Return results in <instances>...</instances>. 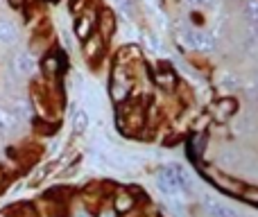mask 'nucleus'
Listing matches in <instances>:
<instances>
[{
    "label": "nucleus",
    "mask_w": 258,
    "mask_h": 217,
    "mask_svg": "<svg viewBox=\"0 0 258 217\" xmlns=\"http://www.w3.org/2000/svg\"><path fill=\"white\" fill-rule=\"evenodd\" d=\"M213 179H215V183H218L220 188H224V190H229V192H242V188L238 186V183H233V179L224 177V174H213Z\"/></svg>",
    "instance_id": "19"
},
{
    "label": "nucleus",
    "mask_w": 258,
    "mask_h": 217,
    "mask_svg": "<svg viewBox=\"0 0 258 217\" xmlns=\"http://www.w3.org/2000/svg\"><path fill=\"white\" fill-rule=\"evenodd\" d=\"M116 30H118L116 14H113L111 9H102V12H100V16H98V34L102 36L104 41H109L113 34H116Z\"/></svg>",
    "instance_id": "6"
},
{
    "label": "nucleus",
    "mask_w": 258,
    "mask_h": 217,
    "mask_svg": "<svg viewBox=\"0 0 258 217\" xmlns=\"http://www.w3.org/2000/svg\"><path fill=\"white\" fill-rule=\"evenodd\" d=\"M95 32V14L86 12V14H80L75 21V36L80 41H84L86 36H91Z\"/></svg>",
    "instance_id": "8"
},
{
    "label": "nucleus",
    "mask_w": 258,
    "mask_h": 217,
    "mask_svg": "<svg viewBox=\"0 0 258 217\" xmlns=\"http://www.w3.org/2000/svg\"><path fill=\"white\" fill-rule=\"evenodd\" d=\"M138 59H141V50H138L136 45H125V48L120 50V54H118L120 66H125L127 61H138Z\"/></svg>",
    "instance_id": "18"
},
{
    "label": "nucleus",
    "mask_w": 258,
    "mask_h": 217,
    "mask_svg": "<svg viewBox=\"0 0 258 217\" xmlns=\"http://www.w3.org/2000/svg\"><path fill=\"white\" fill-rule=\"evenodd\" d=\"M21 122V120L16 118V115L12 113V109H5L0 107V136H7L9 131H12L16 124Z\"/></svg>",
    "instance_id": "13"
},
{
    "label": "nucleus",
    "mask_w": 258,
    "mask_h": 217,
    "mask_svg": "<svg viewBox=\"0 0 258 217\" xmlns=\"http://www.w3.org/2000/svg\"><path fill=\"white\" fill-rule=\"evenodd\" d=\"M86 127H89V113L84 109H77L73 113V131L75 133H84Z\"/></svg>",
    "instance_id": "15"
},
{
    "label": "nucleus",
    "mask_w": 258,
    "mask_h": 217,
    "mask_svg": "<svg viewBox=\"0 0 258 217\" xmlns=\"http://www.w3.org/2000/svg\"><path fill=\"white\" fill-rule=\"evenodd\" d=\"M236 109H238V104H236V100L233 98H224V100H220V102L215 104V111H218L220 118H229V115H233L236 113Z\"/></svg>",
    "instance_id": "16"
},
{
    "label": "nucleus",
    "mask_w": 258,
    "mask_h": 217,
    "mask_svg": "<svg viewBox=\"0 0 258 217\" xmlns=\"http://www.w3.org/2000/svg\"><path fill=\"white\" fill-rule=\"evenodd\" d=\"M154 82H156V86H161L165 91H172L177 86V77H174L172 70H159L154 75Z\"/></svg>",
    "instance_id": "14"
},
{
    "label": "nucleus",
    "mask_w": 258,
    "mask_h": 217,
    "mask_svg": "<svg viewBox=\"0 0 258 217\" xmlns=\"http://www.w3.org/2000/svg\"><path fill=\"white\" fill-rule=\"evenodd\" d=\"M3 186H5V172L0 170V188H3Z\"/></svg>",
    "instance_id": "28"
},
{
    "label": "nucleus",
    "mask_w": 258,
    "mask_h": 217,
    "mask_svg": "<svg viewBox=\"0 0 258 217\" xmlns=\"http://www.w3.org/2000/svg\"><path fill=\"white\" fill-rule=\"evenodd\" d=\"M9 3H12L14 7H18V5H23V3H25V0H9Z\"/></svg>",
    "instance_id": "27"
},
{
    "label": "nucleus",
    "mask_w": 258,
    "mask_h": 217,
    "mask_svg": "<svg viewBox=\"0 0 258 217\" xmlns=\"http://www.w3.org/2000/svg\"><path fill=\"white\" fill-rule=\"evenodd\" d=\"M145 41H147V45H150L152 50H156V52L161 50V41L156 39V34H150V32H147V34H145Z\"/></svg>",
    "instance_id": "21"
},
{
    "label": "nucleus",
    "mask_w": 258,
    "mask_h": 217,
    "mask_svg": "<svg viewBox=\"0 0 258 217\" xmlns=\"http://www.w3.org/2000/svg\"><path fill=\"white\" fill-rule=\"evenodd\" d=\"M240 195L249 201H258V188H242Z\"/></svg>",
    "instance_id": "23"
},
{
    "label": "nucleus",
    "mask_w": 258,
    "mask_h": 217,
    "mask_svg": "<svg viewBox=\"0 0 258 217\" xmlns=\"http://www.w3.org/2000/svg\"><path fill=\"white\" fill-rule=\"evenodd\" d=\"M116 3L120 5V9L127 14V16H129V14H132V5H129V0H116Z\"/></svg>",
    "instance_id": "24"
},
{
    "label": "nucleus",
    "mask_w": 258,
    "mask_h": 217,
    "mask_svg": "<svg viewBox=\"0 0 258 217\" xmlns=\"http://www.w3.org/2000/svg\"><path fill=\"white\" fill-rule=\"evenodd\" d=\"M188 3H190L192 7H202V5H209L211 0H188Z\"/></svg>",
    "instance_id": "26"
},
{
    "label": "nucleus",
    "mask_w": 258,
    "mask_h": 217,
    "mask_svg": "<svg viewBox=\"0 0 258 217\" xmlns=\"http://www.w3.org/2000/svg\"><path fill=\"white\" fill-rule=\"evenodd\" d=\"M102 217H113V215H111V213H104V215H102Z\"/></svg>",
    "instance_id": "30"
},
{
    "label": "nucleus",
    "mask_w": 258,
    "mask_h": 217,
    "mask_svg": "<svg viewBox=\"0 0 258 217\" xmlns=\"http://www.w3.org/2000/svg\"><path fill=\"white\" fill-rule=\"evenodd\" d=\"M0 217H7V213H0Z\"/></svg>",
    "instance_id": "31"
},
{
    "label": "nucleus",
    "mask_w": 258,
    "mask_h": 217,
    "mask_svg": "<svg viewBox=\"0 0 258 217\" xmlns=\"http://www.w3.org/2000/svg\"><path fill=\"white\" fill-rule=\"evenodd\" d=\"M202 206H204V210L209 213V217H245L240 210H236L233 206L224 204V201L215 199V197H211V195H206L204 199H202Z\"/></svg>",
    "instance_id": "5"
},
{
    "label": "nucleus",
    "mask_w": 258,
    "mask_h": 217,
    "mask_svg": "<svg viewBox=\"0 0 258 217\" xmlns=\"http://www.w3.org/2000/svg\"><path fill=\"white\" fill-rule=\"evenodd\" d=\"M242 14H245L247 21H251V18H258V0H247L245 7H242Z\"/></svg>",
    "instance_id": "20"
},
{
    "label": "nucleus",
    "mask_w": 258,
    "mask_h": 217,
    "mask_svg": "<svg viewBox=\"0 0 258 217\" xmlns=\"http://www.w3.org/2000/svg\"><path fill=\"white\" fill-rule=\"evenodd\" d=\"M156 186H159L161 192H165L168 197H177L183 192V188L190 186L186 172L177 165H165L163 170H159L156 174Z\"/></svg>",
    "instance_id": "1"
},
{
    "label": "nucleus",
    "mask_w": 258,
    "mask_h": 217,
    "mask_svg": "<svg viewBox=\"0 0 258 217\" xmlns=\"http://www.w3.org/2000/svg\"><path fill=\"white\" fill-rule=\"evenodd\" d=\"M143 124H145V111H143L141 104H134V107L122 109V113H120V127H122V131L134 133V131H138Z\"/></svg>",
    "instance_id": "3"
},
{
    "label": "nucleus",
    "mask_w": 258,
    "mask_h": 217,
    "mask_svg": "<svg viewBox=\"0 0 258 217\" xmlns=\"http://www.w3.org/2000/svg\"><path fill=\"white\" fill-rule=\"evenodd\" d=\"M247 30H249L251 39L258 41V18H251V21H247Z\"/></svg>",
    "instance_id": "22"
},
{
    "label": "nucleus",
    "mask_w": 258,
    "mask_h": 217,
    "mask_svg": "<svg viewBox=\"0 0 258 217\" xmlns=\"http://www.w3.org/2000/svg\"><path fill=\"white\" fill-rule=\"evenodd\" d=\"M80 9H84V0H75L73 3V12H80Z\"/></svg>",
    "instance_id": "25"
},
{
    "label": "nucleus",
    "mask_w": 258,
    "mask_h": 217,
    "mask_svg": "<svg viewBox=\"0 0 258 217\" xmlns=\"http://www.w3.org/2000/svg\"><path fill=\"white\" fill-rule=\"evenodd\" d=\"M41 68H43V73L48 77H57L61 73V59H59V54H54V52L45 54L43 61H41Z\"/></svg>",
    "instance_id": "12"
},
{
    "label": "nucleus",
    "mask_w": 258,
    "mask_h": 217,
    "mask_svg": "<svg viewBox=\"0 0 258 217\" xmlns=\"http://www.w3.org/2000/svg\"><path fill=\"white\" fill-rule=\"evenodd\" d=\"M9 66H12V73L16 77H32L36 73V59L32 52H16Z\"/></svg>",
    "instance_id": "4"
},
{
    "label": "nucleus",
    "mask_w": 258,
    "mask_h": 217,
    "mask_svg": "<svg viewBox=\"0 0 258 217\" xmlns=\"http://www.w3.org/2000/svg\"><path fill=\"white\" fill-rule=\"evenodd\" d=\"M9 109H12V113L16 115L18 120H25V118H30V115H32V107H30V102H27V100H14Z\"/></svg>",
    "instance_id": "17"
},
{
    "label": "nucleus",
    "mask_w": 258,
    "mask_h": 217,
    "mask_svg": "<svg viewBox=\"0 0 258 217\" xmlns=\"http://www.w3.org/2000/svg\"><path fill=\"white\" fill-rule=\"evenodd\" d=\"M183 41L188 48L197 50V52H213L215 50V36L206 30H197V27H188L183 32Z\"/></svg>",
    "instance_id": "2"
},
{
    "label": "nucleus",
    "mask_w": 258,
    "mask_h": 217,
    "mask_svg": "<svg viewBox=\"0 0 258 217\" xmlns=\"http://www.w3.org/2000/svg\"><path fill=\"white\" fill-rule=\"evenodd\" d=\"M75 217H89V213H82V210H80V213H77Z\"/></svg>",
    "instance_id": "29"
},
{
    "label": "nucleus",
    "mask_w": 258,
    "mask_h": 217,
    "mask_svg": "<svg viewBox=\"0 0 258 217\" xmlns=\"http://www.w3.org/2000/svg\"><path fill=\"white\" fill-rule=\"evenodd\" d=\"M127 95H129V80L122 75V68L120 70L116 68V77L111 82V98L113 102H125Z\"/></svg>",
    "instance_id": "9"
},
{
    "label": "nucleus",
    "mask_w": 258,
    "mask_h": 217,
    "mask_svg": "<svg viewBox=\"0 0 258 217\" xmlns=\"http://www.w3.org/2000/svg\"><path fill=\"white\" fill-rule=\"evenodd\" d=\"M102 48H104V39L98 32H93L91 36H86V39L82 41V52H84V57L89 59V61L98 59L100 54H102Z\"/></svg>",
    "instance_id": "7"
},
{
    "label": "nucleus",
    "mask_w": 258,
    "mask_h": 217,
    "mask_svg": "<svg viewBox=\"0 0 258 217\" xmlns=\"http://www.w3.org/2000/svg\"><path fill=\"white\" fill-rule=\"evenodd\" d=\"M18 41V27L12 18L0 16V43L3 45H14Z\"/></svg>",
    "instance_id": "10"
},
{
    "label": "nucleus",
    "mask_w": 258,
    "mask_h": 217,
    "mask_svg": "<svg viewBox=\"0 0 258 217\" xmlns=\"http://www.w3.org/2000/svg\"><path fill=\"white\" fill-rule=\"evenodd\" d=\"M134 206H136V197H134L129 190H118L116 195H113V210H116L118 215L132 213Z\"/></svg>",
    "instance_id": "11"
}]
</instances>
